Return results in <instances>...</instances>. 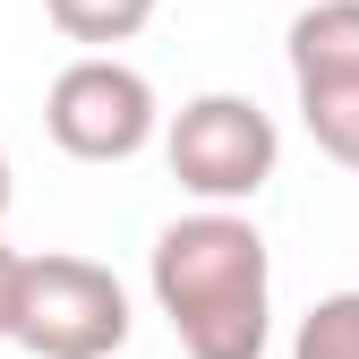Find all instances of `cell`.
Segmentation results:
<instances>
[{"label": "cell", "mask_w": 359, "mask_h": 359, "mask_svg": "<svg viewBox=\"0 0 359 359\" xmlns=\"http://www.w3.org/2000/svg\"><path fill=\"white\" fill-rule=\"evenodd\" d=\"M154 308L171 317L189 359H265L274 317V265L248 214H180L154 240Z\"/></svg>", "instance_id": "cell-1"}, {"label": "cell", "mask_w": 359, "mask_h": 359, "mask_svg": "<svg viewBox=\"0 0 359 359\" xmlns=\"http://www.w3.org/2000/svg\"><path fill=\"white\" fill-rule=\"evenodd\" d=\"M163 154H171V180L189 197H205V205L231 214L240 197H257L265 180H274L283 137H274V120H265L248 95H197V103L171 111Z\"/></svg>", "instance_id": "cell-2"}, {"label": "cell", "mask_w": 359, "mask_h": 359, "mask_svg": "<svg viewBox=\"0 0 359 359\" xmlns=\"http://www.w3.org/2000/svg\"><path fill=\"white\" fill-rule=\"evenodd\" d=\"M43 128H52V146L77 154V163H128V154H146L154 146V86L146 69H128L111 52H86L52 77V95H43Z\"/></svg>", "instance_id": "cell-3"}, {"label": "cell", "mask_w": 359, "mask_h": 359, "mask_svg": "<svg viewBox=\"0 0 359 359\" xmlns=\"http://www.w3.org/2000/svg\"><path fill=\"white\" fill-rule=\"evenodd\" d=\"M18 342L34 359H111L128 342V291L95 257H26Z\"/></svg>", "instance_id": "cell-4"}, {"label": "cell", "mask_w": 359, "mask_h": 359, "mask_svg": "<svg viewBox=\"0 0 359 359\" xmlns=\"http://www.w3.org/2000/svg\"><path fill=\"white\" fill-rule=\"evenodd\" d=\"M291 86L299 95L359 86V0H308L291 18Z\"/></svg>", "instance_id": "cell-5"}, {"label": "cell", "mask_w": 359, "mask_h": 359, "mask_svg": "<svg viewBox=\"0 0 359 359\" xmlns=\"http://www.w3.org/2000/svg\"><path fill=\"white\" fill-rule=\"evenodd\" d=\"M43 18H52L69 43H128V34H146L154 26V0H43Z\"/></svg>", "instance_id": "cell-6"}, {"label": "cell", "mask_w": 359, "mask_h": 359, "mask_svg": "<svg viewBox=\"0 0 359 359\" xmlns=\"http://www.w3.org/2000/svg\"><path fill=\"white\" fill-rule=\"evenodd\" d=\"M299 120L317 154H334L342 171H359V86H325V95H299Z\"/></svg>", "instance_id": "cell-7"}, {"label": "cell", "mask_w": 359, "mask_h": 359, "mask_svg": "<svg viewBox=\"0 0 359 359\" xmlns=\"http://www.w3.org/2000/svg\"><path fill=\"white\" fill-rule=\"evenodd\" d=\"M291 359H359V291H334V299L308 308Z\"/></svg>", "instance_id": "cell-8"}, {"label": "cell", "mask_w": 359, "mask_h": 359, "mask_svg": "<svg viewBox=\"0 0 359 359\" xmlns=\"http://www.w3.org/2000/svg\"><path fill=\"white\" fill-rule=\"evenodd\" d=\"M18 308H26V257L0 240V334L18 342Z\"/></svg>", "instance_id": "cell-9"}, {"label": "cell", "mask_w": 359, "mask_h": 359, "mask_svg": "<svg viewBox=\"0 0 359 359\" xmlns=\"http://www.w3.org/2000/svg\"><path fill=\"white\" fill-rule=\"evenodd\" d=\"M0 214H9V154H0Z\"/></svg>", "instance_id": "cell-10"}]
</instances>
